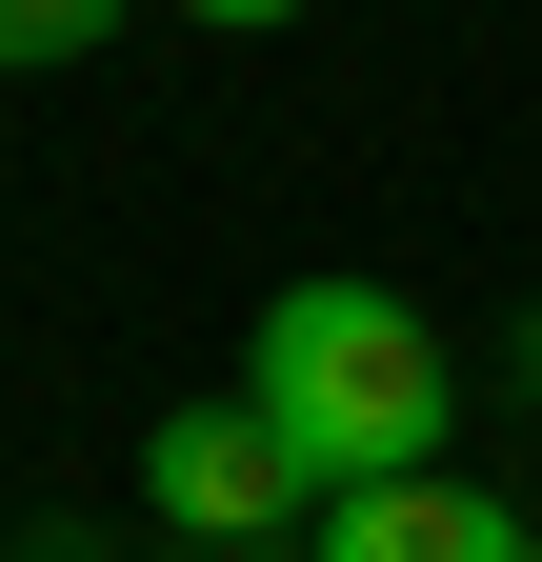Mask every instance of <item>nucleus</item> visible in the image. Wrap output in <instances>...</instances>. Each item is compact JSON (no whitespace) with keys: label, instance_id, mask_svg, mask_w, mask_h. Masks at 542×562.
<instances>
[{"label":"nucleus","instance_id":"nucleus-1","mask_svg":"<svg viewBox=\"0 0 542 562\" xmlns=\"http://www.w3.org/2000/svg\"><path fill=\"white\" fill-rule=\"evenodd\" d=\"M241 402L302 442V482L342 503V482H402V462H442V322L402 302V281H282V302L241 322Z\"/></svg>","mask_w":542,"mask_h":562},{"label":"nucleus","instance_id":"nucleus-2","mask_svg":"<svg viewBox=\"0 0 542 562\" xmlns=\"http://www.w3.org/2000/svg\"><path fill=\"white\" fill-rule=\"evenodd\" d=\"M142 503H161L181 542H261V522H321V482H302V442H282V422L222 382V402H161V442H142Z\"/></svg>","mask_w":542,"mask_h":562},{"label":"nucleus","instance_id":"nucleus-3","mask_svg":"<svg viewBox=\"0 0 542 562\" xmlns=\"http://www.w3.org/2000/svg\"><path fill=\"white\" fill-rule=\"evenodd\" d=\"M302 562H522V503H483L462 462H402V482H342Z\"/></svg>","mask_w":542,"mask_h":562},{"label":"nucleus","instance_id":"nucleus-4","mask_svg":"<svg viewBox=\"0 0 542 562\" xmlns=\"http://www.w3.org/2000/svg\"><path fill=\"white\" fill-rule=\"evenodd\" d=\"M142 0H0V81H60V60H101Z\"/></svg>","mask_w":542,"mask_h":562},{"label":"nucleus","instance_id":"nucleus-5","mask_svg":"<svg viewBox=\"0 0 542 562\" xmlns=\"http://www.w3.org/2000/svg\"><path fill=\"white\" fill-rule=\"evenodd\" d=\"M161 21H222V41H282L302 0H161Z\"/></svg>","mask_w":542,"mask_h":562},{"label":"nucleus","instance_id":"nucleus-6","mask_svg":"<svg viewBox=\"0 0 542 562\" xmlns=\"http://www.w3.org/2000/svg\"><path fill=\"white\" fill-rule=\"evenodd\" d=\"M522 402H542V322H522Z\"/></svg>","mask_w":542,"mask_h":562},{"label":"nucleus","instance_id":"nucleus-7","mask_svg":"<svg viewBox=\"0 0 542 562\" xmlns=\"http://www.w3.org/2000/svg\"><path fill=\"white\" fill-rule=\"evenodd\" d=\"M522 562H542V522H522Z\"/></svg>","mask_w":542,"mask_h":562}]
</instances>
